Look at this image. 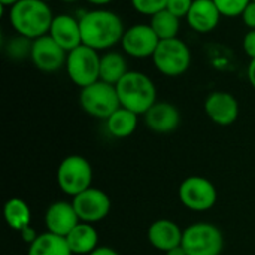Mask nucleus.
Instances as JSON below:
<instances>
[{
	"mask_svg": "<svg viewBox=\"0 0 255 255\" xmlns=\"http://www.w3.org/2000/svg\"><path fill=\"white\" fill-rule=\"evenodd\" d=\"M179 199L191 211H209L217 203V188L206 178L190 176L179 187Z\"/></svg>",
	"mask_w": 255,
	"mask_h": 255,
	"instance_id": "1a4fd4ad",
	"label": "nucleus"
},
{
	"mask_svg": "<svg viewBox=\"0 0 255 255\" xmlns=\"http://www.w3.org/2000/svg\"><path fill=\"white\" fill-rule=\"evenodd\" d=\"M66 52L73 51L75 48L82 45V34H81V24L79 18L61 13L55 15L48 33Z\"/></svg>",
	"mask_w": 255,
	"mask_h": 255,
	"instance_id": "4468645a",
	"label": "nucleus"
},
{
	"mask_svg": "<svg viewBox=\"0 0 255 255\" xmlns=\"http://www.w3.org/2000/svg\"><path fill=\"white\" fill-rule=\"evenodd\" d=\"M64 67L75 85L88 87L100 79V54L87 45H81L67 52Z\"/></svg>",
	"mask_w": 255,
	"mask_h": 255,
	"instance_id": "423d86ee",
	"label": "nucleus"
},
{
	"mask_svg": "<svg viewBox=\"0 0 255 255\" xmlns=\"http://www.w3.org/2000/svg\"><path fill=\"white\" fill-rule=\"evenodd\" d=\"M152 63L161 75L176 78L190 69L191 51L188 45L179 37L160 40L152 55Z\"/></svg>",
	"mask_w": 255,
	"mask_h": 255,
	"instance_id": "20e7f679",
	"label": "nucleus"
},
{
	"mask_svg": "<svg viewBox=\"0 0 255 255\" xmlns=\"http://www.w3.org/2000/svg\"><path fill=\"white\" fill-rule=\"evenodd\" d=\"M79 220L82 223L94 224L108 217L111 211L109 196L99 188H88L84 193L73 197L72 202Z\"/></svg>",
	"mask_w": 255,
	"mask_h": 255,
	"instance_id": "9b49d317",
	"label": "nucleus"
},
{
	"mask_svg": "<svg viewBox=\"0 0 255 255\" xmlns=\"http://www.w3.org/2000/svg\"><path fill=\"white\" fill-rule=\"evenodd\" d=\"M137 114L120 106L108 120H106V127L108 131L118 139H124L128 137L134 133V130L137 128Z\"/></svg>",
	"mask_w": 255,
	"mask_h": 255,
	"instance_id": "4be33fe9",
	"label": "nucleus"
},
{
	"mask_svg": "<svg viewBox=\"0 0 255 255\" xmlns=\"http://www.w3.org/2000/svg\"><path fill=\"white\" fill-rule=\"evenodd\" d=\"M158 43L160 39L149 24H134L126 28L121 39L124 54L133 58H152Z\"/></svg>",
	"mask_w": 255,
	"mask_h": 255,
	"instance_id": "9d476101",
	"label": "nucleus"
},
{
	"mask_svg": "<svg viewBox=\"0 0 255 255\" xmlns=\"http://www.w3.org/2000/svg\"><path fill=\"white\" fill-rule=\"evenodd\" d=\"M19 0H0L1 7H12L13 4H16Z\"/></svg>",
	"mask_w": 255,
	"mask_h": 255,
	"instance_id": "c9c22d12",
	"label": "nucleus"
},
{
	"mask_svg": "<svg viewBox=\"0 0 255 255\" xmlns=\"http://www.w3.org/2000/svg\"><path fill=\"white\" fill-rule=\"evenodd\" d=\"M79 24L82 45H87L99 52L121 43L126 31L120 15L103 7L84 12L79 18Z\"/></svg>",
	"mask_w": 255,
	"mask_h": 255,
	"instance_id": "f257e3e1",
	"label": "nucleus"
},
{
	"mask_svg": "<svg viewBox=\"0 0 255 255\" xmlns=\"http://www.w3.org/2000/svg\"><path fill=\"white\" fill-rule=\"evenodd\" d=\"M4 220L7 226L16 232H22L25 227L30 226L31 220V212L28 205L19 199V197H12L6 202L4 205Z\"/></svg>",
	"mask_w": 255,
	"mask_h": 255,
	"instance_id": "5701e85b",
	"label": "nucleus"
},
{
	"mask_svg": "<svg viewBox=\"0 0 255 255\" xmlns=\"http://www.w3.org/2000/svg\"><path fill=\"white\" fill-rule=\"evenodd\" d=\"M127 72V60L121 52L108 51L100 55V81L117 85Z\"/></svg>",
	"mask_w": 255,
	"mask_h": 255,
	"instance_id": "aec40b11",
	"label": "nucleus"
},
{
	"mask_svg": "<svg viewBox=\"0 0 255 255\" xmlns=\"http://www.w3.org/2000/svg\"><path fill=\"white\" fill-rule=\"evenodd\" d=\"M88 255H120L117 251H114L112 248H108V247H97L91 254Z\"/></svg>",
	"mask_w": 255,
	"mask_h": 255,
	"instance_id": "473e14b6",
	"label": "nucleus"
},
{
	"mask_svg": "<svg viewBox=\"0 0 255 255\" xmlns=\"http://www.w3.org/2000/svg\"><path fill=\"white\" fill-rule=\"evenodd\" d=\"M145 123L155 133H170L178 128L181 114L175 105L169 102H157L145 114Z\"/></svg>",
	"mask_w": 255,
	"mask_h": 255,
	"instance_id": "f3484780",
	"label": "nucleus"
},
{
	"mask_svg": "<svg viewBox=\"0 0 255 255\" xmlns=\"http://www.w3.org/2000/svg\"><path fill=\"white\" fill-rule=\"evenodd\" d=\"M251 0H214L220 13L226 18L241 16Z\"/></svg>",
	"mask_w": 255,
	"mask_h": 255,
	"instance_id": "a878e982",
	"label": "nucleus"
},
{
	"mask_svg": "<svg viewBox=\"0 0 255 255\" xmlns=\"http://www.w3.org/2000/svg\"><path fill=\"white\" fill-rule=\"evenodd\" d=\"M242 48L245 54L253 60L255 58V30H248L242 40Z\"/></svg>",
	"mask_w": 255,
	"mask_h": 255,
	"instance_id": "c85d7f7f",
	"label": "nucleus"
},
{
	"mask_svg": "<svg viewBox=\"0 0 255 255\" xmlns=\"http://www.w3.org/2000/svg\"><path fill=\"white\" fill-rule=\"evenodd\" d=\"M181 245L187 255H220L224 247V238L214 224L196 223L184 230Z\"/></svg>",
	"mask_w": 255,
	"mask_h": 255,
	"instance_id": "0eeeda50",
	"label": "nucleus"
},
{
	"mask_svg": "<svg viewBox=\"0 0 255 255\" xmlns=\"http://www.w3.org/2000/svg\"><path fill=\"white\" fill-rule=\"evenodd\" d=\"M87 1L91 3V4H94V6H97V7H103V6L112 3L114 0H87Z\"/></svg>",
	"mask_w": 255,
	"mask_h": 255,
	"instance_id": "f704fd0d",
	"label": "nucleus"
},
{
	"mask_svg": "<svg viewBox=\"0 0 255 255\" xmlns=\"http://www.w3.org/2000/svg\"><path fill=\"white\" fill-rule=\"evenodd\" d=\"M221 13L214 0H194L185 21L191 30L205 34L215 30L220 24Z\"/></svg>",
	"mask_w": 255,
	"mask_h": 255,
	"instance_id": "2eb2a0df",
	"label": "nucleus"
},
{
	"mask_svg": "<svg viewBox=\"0 0 255 255\" xmlns=\"http://www.w3.org/2000/svg\"><path fill=\"white\" fill-rule=\"evenodd\" d=\"M7 16L15 33L30 40L46 36L54 19L49 3L43 0H19L9 7Z\"/></svg>",
	"mask_w": 255,
	"mask_h": 255,
	"instance_id": "f03ea898",
	"label": "nucleus"
},
{
	"mask_svg": "<svg viewBox=\"0 0 255 255\" xmlns=\"http://www.w3.org/2000/svg\"><path fill=\"white\" fill-rule=\"evenodd\" d=\"M184 230L172 220H158L148 230L149 244L160 251H170L182 244Z\"/></svg>",
	"mask_w": 255,
	"mask_h": 255,
	"instance_id": "a211bd4d",
	"label": "nucleus"
},
{
	"mask_svg": "<svg viewBox=\"0 0 255 255\" xmlns=\"http://www.w3.org/2000/svg\"><path fill=\"white\" fill-rule=\"evenodd\" d=\"M206 115L218 126H230L239 117V103L227 91H214L205 100Z\"/></svg>",
	"mask_w": 255,
	"mask_h": 255,
	"instance_id": "ddd939ff",
	"label": "nucleus"
},
{
	"mask_svg": "<svg viewBox=\"0 0 255 255\" xmlns=\"http://www.w3.org/2000/svg\"><path fill=\"white\" fill-rule=\"evenodd\" d=\"M166 255H187V253H185V250L182 248V245H179V247H176V248L167 251Z\"/></svg>",
	"mask_w": 255,
	"mask_h": 255,
	"instance_id": "72a5a7b5",
	"label": "nucleus"
},
{
	"mask_svg": "<svg viewBox=\"0 0 255 255\" xmlns=\"http://www.w3.org/2000/svg\"><path fill=\"white\" fill-rule=\"evenodd\" d=\"M66 58L67 52L49 34L33 40L30 60L39 70L54 73L66 66Z\"/></svg>",
	"mask_w": 255,
	"mask_h": 255,
	"instance_id": "f8f14e48",
	"label": "nucleus"
},
{
	"mask_svg": "<svg viewBox=\"0 0 255 255\" xmlns=\"http://www.w3.org/2000/svg\"><path fill=\"white\" fill-rule=\"evenodd\" d=\"M81 223L75 208L67 202L52 203L45 215V224L48 232L66 238Z\"/></svg>",
	"mask_w": 255,
	"mask_h": 255,
	"instance_id": "dca6fc26",
	"label": "nucleus"
},
{
	"mask_svg": "<svg viewBox=\"0 0 255 255\" xmlns=\"http://www.w3.org/2000/svg\"><path fill=\"white\" fill-rule=\"evenodd\" d=\"M247 76H248V81L250 84L253 85V88L255 90V58H253L248 64V69H247Z\"/></svg>",
	"mask_w": 255,
	"mask_h": 255,
	"instance_id": "2f4dec72",
	"label": "nucleus"
},
{
	"mask_svg": "<svg viewBox=\"0 0 255 255\" xmlns=\"http://www.w3.org/2000/svg\"><path fill=\"white\" fill-rule=\"evenodd\" d=\"M193 1L194 0H169L166 9L170 13H173L175 16H178L179 19H182V18H185L188 15Z\"/></svg>",
	"mask_w": 255,
	"mask_h": 255,
	"instance_id": "cd10ccee",
	"label": "nucleus"
},
{
	"mask_svg": "<svg viewBox=\"0 0 255 255\" xmlns=\"http://www.w3.org/2000/svg\"><path fill=\"white\" fill-rule=\"evenodd\" d=\"M93 169L87 158L81 155L66 157L57 170V184L69 196H78L91 187Z\"/></svg>",
	"mask_w": 255,
	"mask_h": 255,
	"instance_id": "6e6552de",
	"label": "nucleus"
},
{
	"mask_svg": "<svg viewBox=\"0 0 255 255\" xmlns=\"http://www.w3.org/2000/svg\"><path fill=\"white\" fill-rule=\"evenodd\" d=\"M28 255H72L66 238L51 232L42 233L28 247Z\"/></svg>",
	"mask_w": 255,
	"mask_h": 255,
	"instance_id": "412c9836",
	"label": "nucleus"
},
{
	"mask_svg": "<svg viewBox=\"0 0 255 255\" xmlns=\"http://www.w3.org/2000/svg\"><path fill=\"white\" fill-rule=\"evenodd\" d=\"M133 9L145 16H154L155 13L164 10L167 7L169 0H130Z\"/></svg>",
	"mask_w": 255,
	"mask_h": 255,
	"instance_id": "bb28decb",
	"label": "nucleus"
},
{
	"mask_svg": "<svg viewBox=\"0 0 255 255\" xmlns=\"http://www.w3.org/2000/svg\"><path fill=\"white\" fill-rule=\"evenodd\" d=\"M43 1H46V3H49V1H52V0H43Z\"/></svg>",
	"mask_w": 255,
	"mask_h": 255,
	"instance_id": "4c0bfd02",
	"label": "nucleus"
},
{
	"mask_svg": "<svg viewBox=\"0 0 255 255\" xmlns=\"http://www.w3.org/2000/svg\"><path fill=\"white\" fill-rule=\"evenodd\" d=\"M31 45L33 40L24 37V36H16L13 39H10L6 45V54L12 58V60H22L25 57L30 58V52H31Z\"/></svg>",
	"mask_w": 255,
	"mask_h": 255,
	"instance_id": "393cba45",
	"label": "nucleus"
},
{
	"mask_svg": "<svg viewBox=\"0 0 255 255\" xmlns=\"http://www.w3.org/2000/svg\"><path fill=\"white\" fill-rule=\"evenodd\" d=\"M244 24L248 27V30H255V1H250V4L245 7L244 13L241 15Z\"/></svg>",
	"mask_w": 255,
	"mask_h": 255,
	"instance_id": "c756f323",
	"label": "nucleus"
},
{
	"mask_svg": "<svg viewBox=\"0 0 255 255\" xmlns=\"http://www.w3.org/2000/svg\"><path fill=\"white\" fill-rule=\"evenodd\" d=\"M67 245L72 251V254L84 255L91 254L97 248L99 235L93 224L88 223H79L67 236H66Z\"/></svg>",
	"mask_w": 255,
	"mask_h": 255,
	"instance_id": "6ab92c4d",
	"label": "nucleus"
},
{
	"mask_svg": "<svg viewBox=\"0 0 255 255\" xmlns=\"http://www.w3.org/2000/svg\"><path fill=\"white\" fill-rule=\"evenodd\" d=\"M21 233V238L24 239V242H27V244H33L34 241H36V238L39 236V235H36V232L28 226V227H25L22 232H19Z\"/></svg>",
	"mask_w": 255,
	"mask_h": 255,
	"instance_id": "7c9ffc66",
	"label": "nucleus"
},
{
	"mask_svg": "<svg viewBox=\"0 0 255 255\" xmlns=\"http://www.w3.org/2000/svg\"><path fill=\"white\" fill-rule=\"evenodd\" d=\"M123 108L145 115L157 103V87L143 72L128 70L115 85Z\"/></svg>",
	"mask_w": 255,
	"mask_h": 255,
	"instance_id": "7ed1b4c3",
	"label": "nucleus"
},
{
	"mask_svg": "<svg viewBox=\"0 0 255 255\" xmlns=\"http://www.w3.org/2000/svg\"><path fill=\"white\" fill-rule=\"evenodd\" d=\"M60 1H64V3H75V1H78V0H60Z\"/></svg>",
	"mask_w": 255,
	"mask_h": 255,
	"instance_id": "e433bc0d",
	"label": "nucleus"
},
{
	"mask_svg": "<svg viewBox=\"0 0 255 255\" xmlns=\"http://www.w3.org/2000/svg\"><path fill=\"white\" fill-rule=\"evenodd\" d=\"M149 25L155 31L160 40H167V39H175L179 34L181 30V19L170 13L167 9L155 13L151 16Z\"/></svg>",
	"mask_w": 255,
	"mask_h": 255,
	"instance_id": "b1692460",
	"label": "nucleus"
},
{
	"mask_svg": "<svg viewBox=\"0 0 255 255\" xmlns=\"http://www.w3.org/2000/svg\"><path fill=\"white\" fill-rule=\"evenodd\" d=\"M253 1H255V0H253Z\"/></svg>",
	"mask_w": 255,
	"mask_h": 255,
	"instance_id": "58836bf2",
	"label": "nucleus"
},
{
	"mask_svg": "<svg viewBox=\"0 0 255 255\" xmlns=\"http://www.w3.org/2000/svg\"><path fill=\"white\" fill-rule=\"evenodd\" d=\"M79 105L88 115L100 120H108L121 106L115 85L100 79L81 88Z\"/></svg>",
	"mask_w": 255,
	"mask_h": 255,
	"instance_id": "39448f33",
	"label": "nucleus"
}]
</instances>
